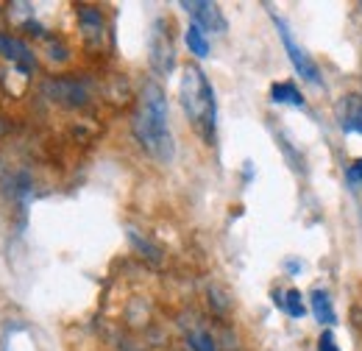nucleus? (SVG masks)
Wrapping results in <instances>:
<instances>
[{
  "mask_svg": "<svg viewBox=\"0 0 362 351\" xmlns=\"http://www.w3.org/2000/svg\"><path fill=\"white\" fill-rule=\"evenodd\" d=\"M181 106L192 123V129L201 134L206 142L215 139V126H218V103H215V89L209 79L204 76L201 67L187 64L179 84Z\"/></svg>",
  "mask_w": 362,
  "mask_h": 351,
  "instance_id": "nucleus-2",
  "label": "nucleus"
},
{
  "mask_svg": "<svg viewBox=\"0 0 362 351\" xmlns=\"http://www.w3.org/2000/svg\"><path fill=\"white\" fill-rule=\"evenodd\" d=\"M276 304L279 309H284L290 318H304V296L296 290V287H290V290H284V293H276Z\"/></svg>",
  "mask_w": 362,
  "mask_h": 351,
  "instance_id": "nucleus-11",
  "label": "nucleus"
},
{
  "mask_svg": "<svg viewBox=\"0 0 362 351\" xmlns=\"http://www.w3.org/2000/svg\"><path fill=\"white\" fill-rule=\"evenodd\" d=\"M346 178H349V184L360 187V184H362V159H357L354 165H349V171H346Z\"/></svg>",
  "mask_w": 362,
  "mask_h": 351,
  "instance_id": "nucleus-14",
  "label": "nucleus"
},
{
  "mask_svg": "<svg viewBox=\"0 0 362 351\" xmlns=\"http://www.w3.org/2000/svg\"><path fill=\"white\" fill-rule=\"evenodd\" d=\"M340 112H343V115H340V117H343V129H346V132L362 134V100H357V95L346 98Z\"/></svg>",
  "mask_w": 362,
  "mask_h": 351,
  "instance_id": "nucleus-10",
  "label": "nucleus"
},
{
  "mask_svg": "<svg viewBox=\"0 0 362 351\" xmlns=\"http://www.w3.org/2000/svg\"><path fill=\"white\" fill-rule=\"evenodd\" d=\"M310 304H313V315H315L317 323H323V326H334L337 323V312H334V304H332L326 290H313Z\"/></svg>",
  "mask_w": 362,
  "mask_h": 351,
  "instance_id": "nucleus-8",
  "label": "nucleus"
},
{
  "mask_svg": "<svg viewBox=\"0 0 362 351\" xmlns=\"http://www.w3.org/2000/svg\"><path fill=\"white\" fill-rule=\"evenodd\" d=\"M271 100L273 103H284V106H296V109H304L307 106L304 95L298 92L296 84H290V81H276L271 87Z\"/></svg>",
  "mask_w": 362,
  "mask_h": 351,
  "instance_id": "nucleus-9",
  "label": "nucleus"
},
{
  "mask_svg": "<svg viewBox=\"0 0 362 351\" xmlns=\"http://www.w3.org/2000/svg\"><path fill=\"white\" fill-rule=\"evenodd\" d=\"M317 351H340V346H337V340H334V335H332V332H323V335H320V340H317Z\"/></svg>",
  "mask_w": 362,
  "mask_h": 351,
  "instance_id": "nucleus-15",
  "label": "nucleus"
},
{
  "mask_svg": "<svg viewBox=\"0 0 362 351\" xmlns=\"http://www.w3.org/2000/svg\"><path fill=\"white\" fill-rule=\"evenodd\" d=\"M134 137L136 142L159 162H170L176 154L173 132H170V115H168V95L156 81H148L134 109Z\"/></svg>",
  "mask_w": 362,
  "mask_h": 351,
  "instance_id": "nucleus-1",
  "label": "nucleus"
},
{
  "mask_svg": "<svg viewBox=\"0 0 362 351\" xmlns=\"http://www.w3.org/2000/svg\"><path fill=\"white\" fill-rule=\"evenodd\" d=\"M151 62L156 67V73H170L173 70V42L168 37V31H162V23H156L153 40H151Z\"/></svg>",
  "mask_w": 362,
  "mask_h": 351,
  "instance_id": "nucleus-5",
  "label": "nucleus"
},
{
  "mask_svg": "<svg viewBox=\"0 0 362 351\" xmlns=\"http://www.w3.org/2000/svg\"><path fill=\"white\" fill-rule=\"evenodd\" d=\"M273 25H276V31H279V40H281V45H284V50H287V56H290L296 73H298L304 81H310V84L320 87V70H317L315 59L304 50V45H298V40H296L293 31H290V25H287L279 14H273Z\"/></svg>",
  "mask_w": 362,
  "mask_h": 351,
  "instance_id": "nucleus-3",
  "label": "nucleus"
},
{
  "mask_svg": "<svg viewBox=\"0 0 362 351\" xmlns=\"http://www.w3.org/2000/svg\"><path fill=\"white\" fill-rule=\"evenodd\" d=\"M0 56L3 59H8V62H14V64H20V70H34V53H31V47L23 42V40H17V37H8V34H0Z\"/></svg>",
  "mask_w": 362,
  "mask_h": 351,
  "instance_id": "nucleus-6",
  "label": "nucleus"
},
{
  "mask_svg": "<svg viewBox=\"0 0 362 351\" xmlns=\"http://www.w3.org/2000/svg\"><path fill=\"white\" fill-rule=\"evenodd\" d=\"M184 42H187V47L192 50V56H198V59H206V56H209V40H206V31H201L195 23L184 31Z\"/></svg>",
  "mask_w": 362,
  "mask_h": 351,
  "instance_id": "nucleus-12",
  "label": "nucleus"
},
{
  "mask_svg": "<svg viewBox=\"0 0 362 351\" xmlns=\"http://www.w3.org/2000/svg\"><path fill=\"white\" fill-rule=\"evenodd\" d=\"M189 349L192 351H218L215 340L206 335V332H192L189 335Z\"/></svg>",
  "mask_w": 362,
  "mask_h": 351,
  "instance_id": "nucleus-13",
  "label": "nucleus"
},
{
  "mask_svg": "<svg viewBox=\"0 0 362 351\" xmlns=\"http://www.w3.org/2000/svg\"><path fill=\"white\" fill-rule=\"evenodd\" d=\"M181 8L195 20V25L201 31H215V34H223L226 31V17H223V11L215 3H206V0H184Z\"/></svg>",
  "mask_w": 362,
  "mask_h": 351,
  "instance_id": "nucleus-4",
  "label": "nucleus"
},
{
  "mask_svg": "<svg viewBox=\"0 0 362 351\" xmlns=\"http://www.w3.org/2000/svg\"><path fill=\"white\" fill-rule=\"evenodd\" d=\"M78 23L84 31V40L90 45L103 42V14L95 6H81L78 8Z\"/></svg>",
  "mask_w": 362,
  "mask_h": 351,
  "instance_id": "nucleus-7",
  "label": "nucleus"
}]
</instances>
